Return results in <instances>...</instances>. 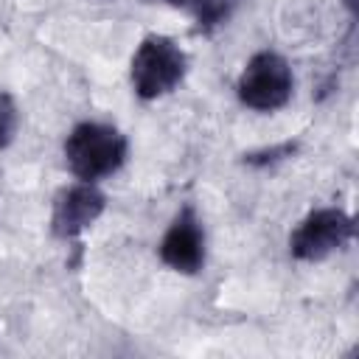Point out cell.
<instances>
[{"label":"cell","mask_w":359,"mask_h":359,"mask_svg":"<svg viewBox=\"0 0 359 359\" xmlns=\"http://www.w3.org/2000/svg\"><path fill=\"white\" fill-rule=\"evenodd\" d=\"M129 140L109 123L81 121L65 137V165L81 182H98L123 168Z\"/></svg>","instance_id":"obj_1"},{"label":"cell","mask_w":359,"mask_h":359,"mask_svg":"<svg viewBox=\"0 0 359 359\" xmlns=\"http://www.w3.org/2000/svg\"><path fill=\"white\" fill-rule=\"evenodd\" d=\"M185 73H188V56L171 36L149 34L132 53L129 79L140 101H157L174 93L182 84Z\"/></svg>","instance_id":"obj_2"},{"label":"cell","mask_w":359,"mask_h":359,"mask_svg":"<svg viewBox=\"0 0 359 359\" xmlns=\"http://www.w3.org/2000/svg\"><path fill=\"white\" fill-rule=\"evenodd\" d=\"M292 90H294L292 67L275 50L252 53L236 79V95L252 112H275L286 107Z\"/></svg>","instance_id":"obj_3"},{"label":"cell","mask_w":359,"mask_h":359,"mask_svg":"<svg viewBox=\"0 0 359 359\" xmlns=\"http://www.w3.org/2000/svg\"><path fill=\"white\" fill-rule=\"evenodd\" d=\"M353 216L342 208H314L289 236V252L297 261H325L353 241Z\"/></svg>","instance_id":"obj_4"},{"label":"cell","mask_w":359,"mask_h":359,"mask_svg":"<svg viewBox=\"0 0 359 359\" xmlns=\"http://www.w3.org/2000/svg\"><path fill=\"white\" fill-rule=\"evenodd\" d=\"M107 208V196L95 188V182H73L65 185L53 196V210H50V230L62 241L79 238L87 227H93Z\"/></svg>","instance_id":"obj_5"},{"label":"cell","mask_w":359,"mask_h":359,"mask_svg":"<svg viewBox=\"0 0 359 359\" xmlns=\"http://www.w3.org/2000/svg\"><path fill=\"white\" fill-rule=\"evenodd\" d=\"M160 261L180 272V275H196L205 266V227L196 216L194 205H182L180 213L171 219L160 247Z\"/></svg>","instance_id":"obj_6"},{"label":"cell","mask_w":359,"mask_h":359,"mask_svg":"<svg viewBox=\"0 0 359 359\" xmlns=\"http://www.w3.org/2000/svg\"><path fill=\"white\" fill-rule=\"evenodd\" d=\"M297 146H300L297 140H283V143H275V146H266V149H258V151L244 154V163L252 165V168H269V165H278V163L294 157Z\"/></svg>","instance_id":"obj_7"},{"label":"cell","mask_w":359,"mask_h":359,"mask_svg":"<svg viewBox=\"0 0 359 359\" xmlns=\"http://www.w3.org/2000/svg\"><path fill=\"white\" fill-rule=\"evenodd\" d=\"M17 123H20V112H17L14 98L8 93H0V149H6L14 140Z\"/></svg>","instance_id":"obj_8"},{"label":"cell","mask_w":359,"mask_h":359,"mask_svg":"<svg viewBox=\"0 0 359 359\" xmlns=\"http://www.w3.org/2000/svg\"><path fill=\"white\" fill-rule=\"evenodd\" d=\"M160 3H168V6H177V8H188L191 0H160Z\"/></svg>","instance_id":"obj_9"}]
</instances>
